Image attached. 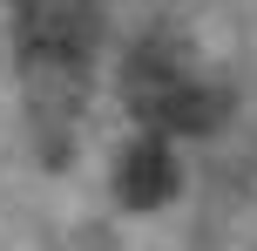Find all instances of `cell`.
<instances>
[{"instance_id":"cell-3","label":"cell","mask_w":257,"mask_h":251,"mask_svg":"<svg viewBox=\"0 0 257 251\" xmlns=\"http://www.w3.org/2000/svg\"><path fill=\"white\" fill-rule=\"evenodd\" d=\"M115 190H122V204H128V211H156V204H163L169 190H176V163H169L163 136H142V143L122 156Z\"/></svg>"},{"instance_id":"cell-1","label":"cell","mask_w":257,"mask_h":251,"mask_svg":"<svg viewBox=\"0 0 257 251\" xmlns=\"http://www.w3.org/2000/svg\"><path fill=\"white\" fill-rule=\"evenodd\" d=\"M95 34H102V0H14V48H21L27 102L41 122L61 129L75 116Z\"/></svg>"},{"instance_id":"cell-2","label":"cell","mask_w":257,"mask_h":251,"mask_svg":"<svg viewBox=\"0 0 257 251\" xmlns=\"http://www.w3.org/2000/svg\"><path fill=\"white\" fill-rule=\"evenodd\" d=\"M122 95L149 136H190L223 116V89L196 75V61L169 41H142L122 68Z\"/></svg>"}]
</instances>
